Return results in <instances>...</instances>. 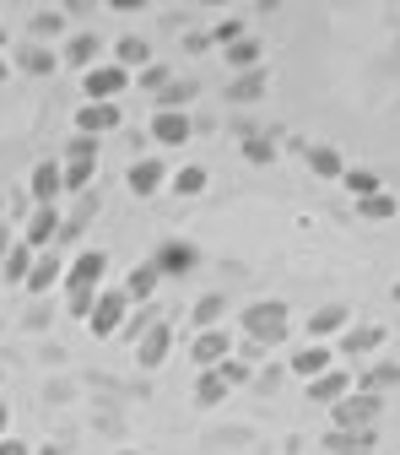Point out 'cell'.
<instances>
[{
    "label": "cell",
    "instance_id": "obj_1",
    "mask_svg": "<svg viewBox=\"0 0 400 455\" xmlns=\"http://www.w3.org/2000/svg\"><path fill=\"white\" fill-rule=\"evenodd\" d=\"M103 276H108V255L103 250H82L71 266H66V299H71V315H92V304H98V293H103Z\"/></svg>",
    "mask_w": 400,
    "mask_h": 455
},
{
    "label": "cell",
    "instance_id": "obj_2",
    "mask_svg": "<svg viewBox=\"0 0 400 455\" xmlns=\"http://www.w3.org/2000/svg\"><path fill=\"white\" fill-rule=\"evenodd\" d=\"M287 331H293V320H287V304H249L244 309V341H255V347H281L287 341Z\"/></svg>",
    "mask_w": 400,
    "mask_h": 455
},
{
    "label": "cell",
    "instance_id": "obj_3",
    "mask_svg": "<svg viewBox=\"0 0 400 455\" xmlns=\"http://www.w3.org/2000/svg\"><path fill=\"white\" fill-rule=\"evenodd\" d=\"M379 412H384V402L373 390H352L341 407H330V418H335V434H368L373 423H379Z\"/></svg>",
    "mask_w": 400,
    "mask_h": 455
},
{
    "label": "cell",
    "instance_id": "obj_4",
    "mask_svg": "<svg viewBox=\"0 0 400 455\" xmlns=\"http://www.w3.org/2000/svg\"><path fill=\"white\" fill-rule=\"evenodd\" d=\"M125 87H130V71H125V66H114V60H103V66H92V71L82 76L87 103H120Z\"/></svg>",
    "mask_w": 400,
    "mask_h": 455
},
{
    "label": "cell",
    "instance_id": "obj_5",
    "mask_svg": "<svg viewBox=\"0 0 400 455\" xmlns=\"http://www.w3.org/2000/svg\"><path fill=\"white\" fill-rule=\"evenodd\" d=\"M125 315H130V293H125V288L98 293V304H92V315H87V331H92V336H120Z\"/></svg>",
    "mask_w": 400,
    "mask_h": 455
},
{
    "label": "cell",
    "instance_id": "obj_6",
    "mask_svg": "<svg viewBox=\"0 0 400 455\" xmlns=\"http://www.w3.org/2000/svg\"><path fill=\"white\" fill-rule=\"evenodd\" d=\"M233 353H239V341H233V331H227V325H216V331H195L190 358L200 363V374H206V369H222Z\"/></svg>",
    "mask_w": 400,
    "mask_h": 455
},
{
    "label": "cell",
    "instance_id": "obj_7",
    "mask_svg": "<svg viewBox=\"0 0 400 455\" xmlns=\"http://www.w3.org/2000/svg\"><path fill=\"white\" fill-rule=\"evenodd\" d=\"M287 369H293L303 385H314L319 374H330V369H335V341H309V347H298V353L287 358Z\"/></svg>",
    "mask_w": 400,
    "mask_h": 455
},
{
    "label": "cell",
    "instance_id": "obj_8",
    "mask_svg": "<svg viewBox=\"0 0 400 455\" xmlns=\"http://www.w3.org/2000/svg\"><path fill=\"white\" fill-rule=\"evenodd\" d=\"M27 196H33V206H60V196H66V168L54 163V157H43L33 168V180H27Z\"/></svg>",
    "mask_w": 400,
    "mask_h": 455
},
{
    "label": "cell",
    "instance_id": "obj_9",
    "mask_svg": "<svg viewBox=\"0 0 400 455\" xmlns=\"http://www.w3.org/2000/svg\"><path fill=\"white\" fill-rule=\"evenodd\" d=\"M190 136H195V125H190L184 108H157L152 114V141L157 147H184Z\"/></svg>",
    "mask_w": 400,
    "mask_h": 455
},
{
    "label": "cell",
    "instance_id": "obj_10",
    "mask_svg": "<svg viewBox=\"0 0 400 455\" xmlns=\"http://www.w3.org/2000/svg\"><path fill=\"white\" fill-rule=\"evenodd\" d=\"M384 347V325H373V320H352L347 331H341V341H335V353H347V358H368V353H379Z\"/></svg>",
    "mask_w": 400,
    "mask_h": 455
},
{
    "label": "cell",
    "instance_id": "obj_11",
    "mask_svg": "<svg viewBox=\"0 0 400 455\" xmlns=\"http://www.w3.org/2000/svg\"><path fill=\"white\" fill-rule=\"evenodd\" d=\"M168 174H174V168H162L157 157H136L130 163V174H125V185H130V196H157V190H168Z\"/></svg>",
    "mask_w": 400,
    "mask_h": 455
},
{
    "label": "cell",
    "instance_id": "obj_12",
    "mask_svg": "<svg viewBox=\"0 0 400 455\" xmlns=\"http://www.w3.org/2000/svg\"><path fill=\"white\" fill-rule=\"evenodd\" d=\"M76 131H82L87 141L120 131V103H82V108H76Z\"/></svg>",
    "mask_w": 400,
    "mask_h": 455
},
{
    "label": "cell",
    "instance_id": "obj_13",
    "mask_svg": "<svg viewBox=\"0 0 400 455\" xmlns=\"http://www.w3.org/2000/svg\"><path fill=\"white\" fill-rule=\"evenodd\" d=\"M357 385H352V369H330V374H319L314 385H309V402H319V407H341V402H347V395H352Z\"/></svg>",
    "mask_w": 400,
    "mask_h": 455
},
{
    "label": "cell",
    "instance_id": "obj_14",
    "mask_svg": "<svg viewBox=\"0 0 400 455\" xmlns=\"http://www.w3.org/2000/svg\"><path fill=\"white\" fill-rule=\"evenodd\" d=\"M60 212L54 206H33V217H27V234H22V244L27 250H54V239H60Z\"/></svg>",
    "mask_w": 400,
    "mask_h": 455
},
{
    "label": "cell",
    "instance_id": "obj_15",
    "mask_svg": "<svg viewBox=\"0 0 400 455\" xmlns=\"http://www.w3.org/2000/svg\"><path fill=\"white\" fill-rule=\"evenodd\" d=\"M168 347H174V325H168V320L146 325V331H141V341H136V358H141V369H157V363L168 358Z\"/></svg>",
    "mask_w": 400,
    "mask_h": 455
},
{
    "label": "cell",
    "instance_id": "obj_16",
    "mask_svg": "<svg viewBox=\"0 0 400 455\" xmlns=\"http://www.w3.org/2000/svg\"><path fill=\"white\" fill-rule=\"evenodd\" d=\"M347 325H352V309L347 304H325V309L309 315V341H330V336L341 341V331H347Z\"/></svg>",
    "mask_w": 400,
    "mask_h": 455
},
{
    "label": "cell",
    "instance_id": "obj_17",
    "mask_svg": "<svg viewBox=\"0 0 400 455\" xmlns=\"http://www.w3.org/2000/svg\"><path fill=\"white\" fill-rule=\"evenodd\" d=\"M152 266H157L162 276H184V271H195V244H184V239H168V244H157Z\"/></svg>",
    "mask_w": 400,
    "mask_h": 455
},
{
    "label": "cell",
    "instance_id": "obj_18",
    "mask_svg": "<svg viewBox=\"0 0 400 455\" xmlns=\"http://www.w3.org/2000/svg\"><path fill=\"white\" fill-rule=\"evenodd\" d=\"M66 282V266H60V255L54 250H38V260H33V276H27V293H49V288H60Z\"/></svg>",
    "mask_w": 400,
    "mask_h": 455
},
{
    "label": "cell",
    "instance_id": "obj_19",
    "mask_svg": "<svg viewBox=\"0 0 400 455\" xmlns=\"http://www.w3.org/2000/svg\"><path fill=\"white\" fill-rule=\"evenodd\" d=\"M222 54H227V71H239V76H244V71H260V66H265V49H260V38H249V33H244L239 44H227Z\"/></svg>",
    "mask_w": 400,
    "mask_h": 455
},
{
    "label": "cell",
    "instance_id": "obj_20",
    "mask_svg": "<svg viewBox=\"0 0 400 455\" xmlns=\"http://www.w3.org/2000/svg\"><path fill=\"white\" fill-rule=\"evenodd\" d=\"M309 168H314V180H347V163H341L335 147H309Z\"/></svg>",
    "mask_w": 400,
    "mask_h": 455
},
{
    "label": "cell",
    "instance_id": "obj_21",
    "mask_svg": "<svg viewBox=\"0 0 400 455\" xmlns=\"http://www.w3.org/2000/svg\"><path fill=\"white\" fill-rule=\"evenodd\" d=\"M216 325H227V299L222 293L195 299V331H216Z\"/></svg>",
    "mask_w": 400,
    "mask_h": 455
},
{
    "label": "cell",
    "instance_id": "obj_22",
    "mask_svg": "<svg viewBox=\"0 0 400 455\" xmlns=\"http://www.w3.org/2000/svg\"><path fill=\"white\" fill-rule=\"evenodd\" d=\"M33 260H38V250L17 244V250L6 255V266H0V276H6V282H17V288H27V276H33Z\"/></svg>",
    "mask_w": 400,
    "mask_h": 455
},
{
    "label": "cell",
    "instance_id": "obj_23",
    "mask_svg": "<svg viewBox=\"0 0 400 455\" xmlns=\"http://www.w3.org/2000/svg\"><path fill=\"white\" fill-rule=\"evenodd\" d=\"M168 190H174V196H200V190H206V168H200V163L174 168V174H168Z\"/></svg>",
    "mask_w": 400,
    "mask_h": 455
},
{
    "label": "cell",
    "instance_id": "obj_24",
    "mask_svg": "<svg viewBox=\"0 0 400 455\" xmlns=\"http://www.w3.org/2000/svg\"><path fill=\"white\" fill-rule=\"evenodd\" d=\"M265 82H271V71H265V66H260V71H244V76H233L227 98H233V103H255V98L265 92Z\"/></svg>",
    "mask_w": 400,
    "mask_h": 455
},
{
    "label": "cell",
    "instance_id": "obj_25",
    "mask_svg": "<svg viewBox=\"0 0 400 455\" xmlns=\"http://www.w3.org/2000/svg\"><path fill=\"white\" fill-rule=\"evenodd\" d=\"M157 282H162V271H157L152 260H146V266H136V271H130V282H125V293H130V304H136V299L146 304V299L157 293Z\"/></svg>",
    "mask_w": 400,
    "mask_h": 455
},
{
    "label": "cell",
    "instance_id": "obj_26",
    "mask_svg": "<svg viewBox=\"0 0 400 455\" xmlns=\"http://www.w3.org/2000/svg\"><path fill=\"white\" fill-rule=\"evenodd\" d=\"M114 66H125V71H136V66H141V71H146V66H152V49L130 33V38H120V49H114Z\"/></svg>",
    "mask_w": 400,
    "mask_h": 455
},
{
    "label": "cell",
    "instance_id": "obj_27",
    "mask_svg": "<svg viewBox=\"0 0 400 455\" xmlns=\"http://www.w3.org/2000/svg\"><path fill=\"white\" fill-rule=\"evenodd\" d=\"M66 54H71V66H82V76H87L92 66H103V60H98V38H92V33H76V38L66 44Z\"/></svg>",
    "mask_w": 400,
    "mask_h": 455
},
{
    "label": "cell",
    "instance_id": "obj_28",
    "mask_svg": "<svg viewBox=\"0 0 400 455\" xmlns=\"http://www.w3.org/2000/svg\"><path fill=\"white\" fill-rule=\"evenodd\" d=\"M341 185H347L357 201H368V196H379V190H384V180L373 174V168H347V180H341Z\"/></svg>",
    "mask_w": 400,
    "mask_h": 455
},
{
    "label": "cell",
    "instance_id": "obj_29",
    "mask_svg": "<svg viewBox=\"0 0 400 455\" xmlns=\"http://www.w3.org/2000/svg\"><path fill=\"white\" fill-rule=\"evenodd\" d=\"M222 395H227V385H222V374H216V369H206V374H200V385H195V402H200V407H216V402H222Z\"/></svg>",
    "mask_w": 400,
    "mask_h": 455
},
{
    "label": "cell",
    "instance_id": "obj_30",
    "mask_svg": "<svg viewBox=\"0 0 400 455\" xmlns=\"http://www.w3.org/2000/svg\"><path fill=\"white\" fill-rule=\"evenodd\" d=\"M244 157H249V163H271V157H276V141L260 136V131H244Z\"/></svg>",
    "mask_w": 400,
    "mask_h": 455
},
{
    "label": "cell",
    "instance_id": "obj_31",
    "mask_svg": "<svg viewBox=\"0 0 400 455\" xmlns=\"http://www.w3.org/2000/svg\"><path fill=\"white\" fill-rule=\"evenodd\" d=\"M357 217H368V222H384V217H395V196H368V201H357Z\"/></svg>",
    "mask_w": 400,
    "mask_h": 455
},
{
    "label": "cell",
    "instance_id": "obj_32",
    "mask_svg": "<svg viewBox=\"0 0 400 455\" xmlns=\"http://www.w3.org/2000/svg\"><path fill=\"white\" fill-rule=\"evenodd\" d=\"M216 374H222V385H227V390H233V385H249V379H255V369H249V363H244L239 353H233V358H227V363H222Z\"/></svg>",
    "mask_w": 400,
    "mask_h": 455
},
{
    "label": "cell",
    "instance_id": "obj_33",
    "mask_svg": "<svg viewBox=\"0 0 400 455\" xmlns=\"http://www.w3.org/2000/svg\"><path fill=\"white\" fill-rule=\"evenodd\" d=\"M190 98H195V87H190V82H168V87L157 92V108H184Z\"/></svg>",
    "mask_w": 400,
    "mask_h": 455
},
{
    "label": "cell",
    "instance_id": "obj_34",
    "mask_svg": "<svg viewBox=\"0 0 400 455\" xmlns=\"http://www.w3.org/2000/svg\"><path fill=\"white\" fill-rule=\"evenodd\" d=\"M136 82H141L146 92H162V87H168V82H174V76H168V66H157V60H152V66H146V71H141Z\"/></svg>",
    "mask_w": 400,
    "mask_h": 455
},
{
    "label": "cell",
    "instance_id": "obj_35",
    "mask_svg": "<svg viewBox=\"0 0 400 455\" xmlns=\"http://www.w3.org/2000/svg\"><path fill=\"white\" fill-rule=\"evenodd\" d=\"M239 38H244V22H239V17H222V22H216V44H222V49L239 44Z\"/></svg>",
    "mask_w": 400,
    "mask_h": 455
},
{
    "label": "cell",
    "instance_id": "obj_36",
    "mask_svg": "<svg viewBox=\"0 0 400 455\" xmlns=\"http://www.w3.org/2000/svg\"><path fill=\"white\" fill-rule=\"evenodd\" d=\"M22 66H27V71H49V66H54V54H49V49H27V54H22Z\"/></svg>",
    "mask_w": 400,
    "mask_h": 455
},
{
    "label": "cell",
    "instance_id": "obj_37",
    "mask_svg": "<svg viewBox=\"0 0 400 455\" xmlns=\"http://www.w3.org/2000/svg\"><path fill=\"white\" fill-rule=\"evenodd\" d=\"M0 455H27V444H22V439H12V434H6V439H0Z\"/></svg>",
    "mask_w": 400,
    "mask_h": 455
},
{
    "label": "cell",
    "instance_id": "obj_38",
    "mask_svg": "<svg viewBox=\"0 0 400 455\" xmlns=\"http://www.w3.org/2000/svg\"><path fill=\"white\" fill-rule=\"evenodd\" d=\"M6 434H12V407L0 402V439H6Z\"/></svg>",
    "mask_w": 400,
    "mask_h": 455
},
{
    "label": "cell",
    "instance_id": "obj_39",
    "mask_svg": "<svg viewBox=\"0 0 400 455\" xmlns=\"http://www.w3.org/2000/svg\"><path fill=\"white\" fill-rule=\"evenodd\" d=\"M0 49H12V38H6V28H0Z\"/></svg>",
    "mask_w": 400,
    "mask_h": 455
},
{
    "label": "cell",
    "instance_id": "obj_40",
    "mask_svg": "<svg viewBox=\"0 0 400 455\" xmlns=\"http://www.w3.org/2000/svg\"><path fill=\"white\" fill-rule=\"evenodd\" d=\"M6 71H12V66H6V60H0V76H6Z\"/></svg>",
    "mask_w": 400,
    "mask_h": 455
},
{
    "label": "cell",
    "instance_id": "obj_41",
    "mask_svg": "<svg viewBox=\"0 0 400 455\" xmlns=\"http://www.w3.org/2000/svg\"><path fill=\"white\" fill-rule=\"evenodd\" d=\"M395 299H400V288H395Z\"/></svg>",
    "mask_w": 400,
    "mask_h": 455
}]
</instances>
